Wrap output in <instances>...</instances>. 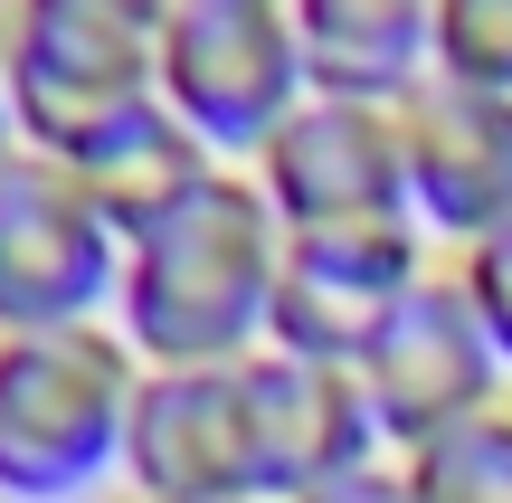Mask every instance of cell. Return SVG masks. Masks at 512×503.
Wrapping results in <instances>:
<instances>
[{"mask_svg": "<svg viewBox=\"0 0 512 503\" xmlns=\"http://www.w3.org/2000/svg\"><path fill=\"white\" fill-rule=\"evenodd\" d=\"M275 266H285V219L266 209L256 171H219L190 190L162 228L124 247L114 285V333L143 371H219V361L266 352Z\"/></svg>", "mask_w": 512, "mask_h": 503, "instance_id": "1", "label": "cell"}, {"mask_svg": "<svg viewBox=\"0 0 512 503\" xmlns=\"http://www.w3.org/2000/svg\"><path fill=\"white\" fill-rule=\"evenodd\" d=\"M143 361L114 323L0 342V503H76L124 475Z\"/></svg>", "mask_w": 512, "mask_h": 503, "instance_id": "2", "label": "cell"}, {"mask_svg": "<svg viewBox=\"0 0 512 503\" xmlns=\"http://www.w3.org/2000/svg\"><path fill=\"white\" fill-rule=\"evenodd\" d=\"M152 86L228 171H247L266 133L304 105L294 0H171L152 38Z\"/></svg>", "mask_w": 512, "mask_h": 503, "instance_id": "3", "label": "cell"}, {"mask_svg": "<svg viewBox=\"0 0 512 503\" xmlns=\"http://www.w3.org/2000/svg\"><path fill=\"white\" fill-rule=\"evenodd\" d=\"M427 228L418 219H332V228H285V266H275V314H266V352L294 361H342L361 371V352L389 333L427 266Z\"/></svg>", "mask_w": 512, "mask_h": 503, "instance_id": "4", "label": "cell"}, {"mask_svg": "<svg viewBox=\"0 0 512 503\" xmlns=\"http://www.w3.org/2000/svg\"><path fill=\"white\" fill-rule=\"evenodd\" d=\"M114 285H124V238L86 200V181L67 162L19 152L0 171V342L105 323Z\"/></svg>", "mask_w": 512, "mask_h": 503, "instance_id": "5", "label": "cell"}, {"mask_svg": "<svg viewBox=\"0 0 512 503\" xmlns=\"http://www.w3.org/2000/svg\"><path fill=\"white\" fill-rule=\"evenodd\" d=\"M361 390H370V418H380L389 456H418V447H437V437L503 409V352L484 333L475 295L456 285V266H437L389 314V333L361 352Z\"/></svg>", "mask_w": 512, "mask_h": 503, "instance_id": "6", "label": "cell"}, {"mask_svg": "<svg viewBox=\"0 0 512 503\" xmlns=\"http://www.w3.org/2000/svg\"><path fill=\"white\" fill-rule=\"evenodd\" d=\"M0 95H10L19 152L67 162V171L86 162L95 143H114L143 105H162L143 38H105V29L29 19V10H19L10 38H0Z\"/></svg>", "mask_w": 512, "mask_h": 503, "instance_id": "7", "label": "cell"}, {"mask_svg": "<svg viewBox=\"0 0 512 503\" xmlns=\"http://www.w3.org/2000/svg\"><path fill=\"white\" fill-rule=\"evenodd\" d=\"M256 190L285 228L332 219H418L408 209V105H342L304 95L256 152Z\"/></svg>", "mask_w": 512, "mask_h": 503, "instance_id": "8", "label": "cell"}, {"mask_svg": "<svg viewBox=\"0 0 512 503\" xmlns=\"http://www.w3.org/2000/svg\"><path fill=\"white\" fill-rule=\"evenodd\" d=\"M124 475L143 503H266L247 418V361L219 371H143L124 428Z\"/></svg>", "mask_w": 512, "mask_h": 503, "instance_id": "9", "label": "cell"}, {"mask_svg": "<svg viewBox=\"0 0 512 503\" xmlns=\"http://www.w3.org/2000/svg\"><path fill=\"white\" fill-rule=\"evenodd\" d=\"M408 209L465 257L512 219V95L427 76L408 95Z\"/></svg>", "mask_w": 512, "mask_h": 503, "instance_id": "10", "label": "cell"}, {"mask_svg": "<svg viewBox=\"0 0 512 503\" xmlns=\"http://www.w3.org/2000/svg\"><path fill=\"white\" fill-rule=\"evenodd\" d=\"M247 418H256V466H266V503H294L332 475L370 466L380 418H370L361 371L342 361H294V352H247Z\"/></svg>", "mask_w": 512, "mask_h": 503, "instance_id": "11", "label": "cell"}, {"mask_svg": "<svg viewBox=\"0 0 512 503\" xmlns=\"http://www.w3.org/2000/svg\"><path fill=\"white\" fill-rule=\"evenodd\" d=\"M304 95L408 105L427 86V0H294Z\"/></svg>", "mask_w": 512, "mask_h": 503, "instance_id": "12", "label": "cell"}, {"mask_svg": "<svg viewBox=\"0 0 512 503\" xmlns=\"http://www.w3.org/2000/svg\"><path fill=\"white\" fill-rule=\"evenodd\" d=\"M219 171H228V162H219V152H209L171 105H143L114 143H95L86 162H76V181H86V200L105 209V228L133 247L143 228H162L171 209H181L190 190H209Z\"/></svg>", "mask_w": 512, "mask_h": 503, "instance_id": "13", "label": "cell"}, {"mask_svg": "<svg viewBox=\"0 0 512 503\" xmlns=\"http://www.w3.org/2000/svg\"><path fill=\"white\" fill-rule=\"evenodd\" d=\"M418 503H512V409L475 418V428L437 437V447L399 456Z\"/></svg>", "mask_w": 512, "mask_h": 503, "instance_id": "14", "label": "cell"}, {"mask_svg": "<svg viewBox=\"0 0 512 503\" xmlns=\"http://www.w3.org/2000/svg\"><path fill=\"white\" fill-rule=\"evenodd\" d=\"M427 76L512 95V0H427Z\"/></svg>", "mask_w": 512, "mask_h": 503, "instance_id": "15", "label": "cell"}, {"mask_svg": "<svg viewBox=\"0 0 512 503\" xmlns=\"http://www.w3.org/2000/svg\"><path fill=\"white\" fill-rule=\"evenodd\" d=\"M456 285L475 295L484 333H494V352H503V371H512V219L494 228V238H475V247L456 257Z\"/></svg>", "mask_w": 512, "mask_h": 503, "instance_id": "16", "label": "cell"}, {"mask_svg": "<svg viewBox=\"0 0 512 503\" xmlns=\"http://www.w3.org/2000/svg\"><path fill=\"white\" fill-rule=\"evenodd\" d=\"M29 19H76V29H105V38H162V19H171V0H19Z\"/></svg>", "mask_w": 512, "mask_h": 503, "instance_id": "17", "label": "cell"}, {"mask_svg": "<svg viewBox=\"0 0 512 503\" xmlns=\"http://www.w3.org/2000/svg\"><path fill=\"white\" fill-rule=\"evenodd\" d=\"M294 503H418V494H408V466H399V456H370V466L332 475V485H313V494H294Z\"/></svg>", "mask_w": 512, "mask_h": 503, "instance_id": "18", "label": "cell"}, {"mask_svg": "<svg viewBox=\"0 0 512 503\" xmlns=\"http://www.w3.org/2000/svg\"><path fill=\"white\" fill-rule=\"evenodd\" d=\"M19 162V124H10V95H0V171Z\"/></svg>", "mask_w": 512, "mask_h": 503, "instance_id": "19", "label": "cell"}]
</instances>
